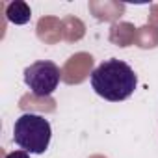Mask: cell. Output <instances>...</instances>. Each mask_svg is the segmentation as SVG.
I'll return each mask as SVG.
<instances>
[{"label": "cell", "instance_id": "3", "mask_svg": "<svg viewBox=\"0 0 158 158\" xmlns=\"http://www.w3.org/2000/svg\"><path fill=\"white\" fill-rule=\"evenodd\" d=\"M60 67L54 61H35L24 69V82L35 97H48L58 89Z\"/></svg>", "mask_w": 158, "mask_h": 158}, {"label": "cell", "instance_id": "4", "mask_svg": "<svg viewBox=\"0 0 158 158\" xmlns=\"http://www.w3.org/2000/svg\"><path fill=\"white\" fill-rule=\"evenodd\" d=\"M6 17L13 24H26L32 19V10L26 2L15 0V2H10L6 6Z\"/></svg>", "mask_w": 158, "mask_h": 158}, {"label": "cell", "instance_id": "1", "mask_svg": "<svg viewBox=\"0 0 158 158\" xmlns=\"http://www.w3.org/2000/svg\"><path fill=\"white\" fill-rule=\"evenodd\" d=\"M138 86L134 69L123 60H106L91 73V88L95 93L110 102L128 99Z\"/></svg>", "mask_w": 158, "mask_h": 158}, {"label": "cell", "instance_id": "2", "mask_svg": "<svg viewBox=\"0 0 158 158\" xmlns=\"http://www.w3.org/2000/svg\"><path fill=\"white\" fill-rule=\"evenodd\" d=\"M52 136V127L48 119L39 114H23L13 127V139L15 143L30 152V154H43L48 149Z\"/></svg>", "mask_w": 158, "mask_h": 158}, {"label": "cell", "instance_id": "5", "mask_svg": "<svg viewBox=\"0 0 158 158\" xmlns=\"http://www.w3.org/2000/svg\"><path fill=\"white\" fill-rule=\"evenodd\" d=\"M6 158H30V152H26V151H13V152H8Z\"/></svg>", "mask_w": 158, "mask_h": 158}]
</instances>
